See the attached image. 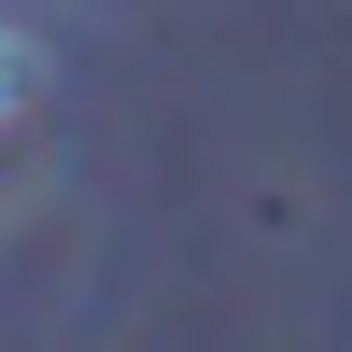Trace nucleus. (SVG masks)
<instances>
[{"mask_svg": "<svg viewBox=\"0 0 352 352\" xmlns=\"http://www.w3.org/2000/svg\"><path fill=\"white\" fill-rule=\"evenodd\" d=\"M28 99H43V43L0 14V127H28Z\"/></svg>", "mask_w": 352, "mask_h": 352, "instance_id": "f257e3e1", "label": "nucleus"}]
</instances>
